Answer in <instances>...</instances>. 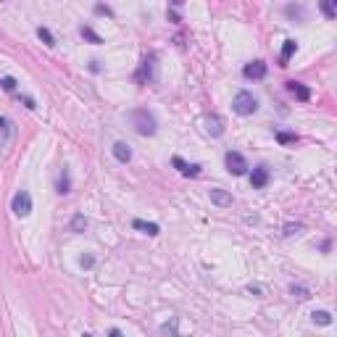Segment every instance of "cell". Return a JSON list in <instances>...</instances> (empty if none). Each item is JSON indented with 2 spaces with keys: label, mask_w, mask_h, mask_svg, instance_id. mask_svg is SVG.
<instances>
[{
  "label": "cell",
  "mask_w": 337,
  "mask_h": 337,
  "mask_svg": "<svg viewBox=\"0 0 337 337\" xmlns=\"http://www.w3.org/2000/svg\"><path fill=\"white\" fill-rule=\"evenodd\" d=\"M113 158H116V161H121V164H129V161H132V150H129V145H126V143H116V145H113Z\"/></svg>",
  "instance_id": "10"
},
{
  "label": "cell",
  "mask_w": 337,
  "mask_h": 337,
  "mask_svg": "<svg viewBox=\"0 0 337 337\" xmlns=\"http://www.w3.org/2000/svg\"><path fill=\"white\" fill-rule=\"evenodd\" d=\"M245 79H263L266 77V63L263 61H250L245 69H242Z\"/></svg>",
  "instance_id": "7"
},
{
  "label": "cell",
  "mask_w": 337,
  "mask_h": 337,
  "mask_svg": "<svg viewBox=\"0 0 337 337\" xmlns=\"http://www.w3.org/2000/svg\"><path fill=\"white\" fill-rule=\"evenodd\" d=\"M203 124H206V132L211 134V137H219V134H224V121L219 119L216 113L206 116V119H203Z\"/></svg>",
  "instance_id": "6"
},
{
  "label": "cell",
  "mask_w": 337,
  "mask_h": 337,
  "mask_svg": "<svg viewBox=\"0 0 337 337\" xmlns=\"http://www.w3.org/2000/svg\"><path fill=\"white\" fill-rule=\"evenodd\" d=\"M95 11H98V14H106V16H111V14H113V11H111L108 6H95Z\"/></svg>",
  "instance_id": "24"
},
{
  "label": "cell",
  "mask_w": 337,
  "mask_h": 337,
  "mask_svg": "<svg viewBox=\"0 0 337 337\" xmlns=\"http://www.w3.org/2000/svg\"><path fill=\"white\" fill-rule=\"evenodd\" d=\"M295 50H298V42L295 40H285V45H282V66H287L290 55H293Z\"/></svg>",
  "instance_id": "14"
},
{
  "label": "cell",
  "mask_w": 337,
  "mask_h": 337,
  "mask_svg": "<svg viewBox=\"0 0 337 337\" xmlns=\"http://www.w3.org/2000/svg\"><path fill=\"white\" fill-rule=\"evenodd\" d=\"M11 211L16 216H29L32 214V195L27 190H19L14 195V200H11Z\"/></svg>",
  "instance_id": "4"
},
{
  "label": "cell",
  "mask_w": 337,
  "mask_h": 337,
  "mask_svg": "<svg viewBox=\"0 0 337 337\" xmlns=\"http://www.w3.org/2000/svg\"><path fill=\"white\" fill-rule=\"evenodd\" d=\"M321 11H324V14H327L329 19H334V16H337V8H334L332 3H321Z\"/></svg>",
  "instance_id": "22"
},
{
  "label": "cell",
  "mask_w": 337,
  "mask_h": 337,
  "mask_svg": "<svg viewBox=\"0 0 337 337\" xmlns=\"http://www.w3.org/2000/svg\"><path fill=\"white\" fill-rule=\"evenodd\" d=\"M79 266H82V269H92V266H95V258H92V255H82V258H79Z\"/></svg>",
  "instance_id": "21"
},
{
  "label": "cell",
  "mask_w": 337,
  "mask_h": 337,
  "mask_svg": "<svg viewBox=\"0 0 337 337\" xmlns=\"http://www.w3.org/2000/svg\"><path fill=\"white\" fill-rule=\"evenodd\" d=\"M37 37H40L45 45H48V48H53V45H55V37L50 34V29H48V27H37Z\"/></svg>",
  "instance_id": "16"
},
{
  "label": "cell",
  "mask_w": 337,
  "mask_h": 337,
  "mask_svg": "<svg viewBox=\"0 0 337 337\" xmlns=\"http://www.w3.org/2000/svg\"><path fill=\"white\" fill-rule=\"evenodd\" d=\"M108 337H124V334H121L119 329H111V332H108Z\"/></svg>",
  "instance_id": "26"
},
{
  "label": "cell",
  "mask_w": 337,
  "mask_h": 337,
  "mask_svg": "<svg viewBox=\"0 0 337 337\" xmlns=\"http://www.w3.org/2000/svg\"><path fill=\"white\" fill-rule=\"evenodd\" d=\"M87 229V219H85V214H77L74 219H72V232H85Z\"/></svg>",
  "instance_id": "17"
},
{
  "label": "cell",
  "mask_w": 337,
  "mask_h": 337,
  "mask_svg": "<svg viewBox=\"0 0 337 337\" xmlns=\"http://www.w3.org/2000/svg\"><path fill=\"white\" fill-rule=\"evenodd\" d=\"M232 108H235V113H240V116H250V113L258 111V100H255L253 92L240 90L235 95V100H232Z\"/></svg>",
  "instance_id": "2"
},
{
  "label": "cell",
  "mask_w": 337,
  "mask_h": 337,
  "mask_svg": "<svg viewBox=\"0 0 337 337\" xmlns=\"http://www.w3.org/2000/svg\"><path fill=\"white\" fill-rule=\"evenodd\" d=\"M132 227H134V229H140V232H145V235H150V237H156L158 232H161L158 224H153V222H143V219H134Z\"/></svg>",
  "instance_id": "12"
},
{
  "label": "cell",
  "mask_w": 337,
  "mask_h": 337,
  "mask_svg": "<svg viewBox=\"0 0 337 337\" xmlns=\"http://www.w3.org/2000/svg\"><path fill=\"white\" fill-rule=\"evenodd\" d=\"M79 32H82V37H85V40H90L92 45H100V42H103V37H100V34H98L95 29H92V27H82Z\"/></svg>",
  "instance_id": "15"
},
{
  "label": "cell",
  "mask_w": 337,
  "mask_h": 337,
  "mask_svg": "<svg viewBox=\"0 0 337 337\" xmlns=\"http://www.w3.org/2000/svg\"><path fill=\"white\" fill-rule=\"evenodd\" d=\"M287 90L293 92V95H295L298 100H303V103L311 98V90H308L306 85H300V82H287Z\"/></svg>",
  "instance_id": "11"
},
{
  "label": "cell",
  "mask_w": 337,
  "mask_h": 337,
  "mask_svg": "<svg viewBox=\"0 0 337 337\" xmlns=\"http://www.w3.org/2000/svg\"><path fill=\"white\" fill-rule=\"evenodd\" d=\"M69 187H72V182H69V171H63V174H61V179H58V192L66 195Z\"/></svg>",
  "instance_id": "19"
},
{
  "label": "cell",
  "mask_w": 337,
  "mask_h": 337,
  "mask_svg": "<svg viewBox=\"0 0 337 337\" xmlns=\"http://www.w3.org/2000/svg\"><path fill=\"white\" fill-rule=\"evenodd\" d=\"M0 85H3L6 92H16V79L14 77H3V79H0Z\"/></svg>",
  "instance_id": "20"
},
{
  "label": "cell",
  "mask_w": 337,
  "mask_h": 337,
  "mask_svg": "<svg viewBox=\"0 0 337 337\" xmlns=\"http://www.w3.org/2000/svg\"><path fill=\"white\" fill-rule=\"evenodd\" d=\"M224 164H227V171L229 174H235V177H242L250 166H248V161L242 153H237V150H229V153L224 156Z\"/></svg>",
  "instance_id": "3"
},
{
  "label": "cell",
  "mask_w": 337,
  "mask_h": 337,
  "mask_svg": "<svg viewBox=\"0 0 337 337\" xmlns=\"http://www.w3.org/2000/svg\"><path fill=\"white\" fill-rule=\"evenodd\" d=\"M8 126H11V121H8V119H3V116H0V129H6V132H8Z\"/></svg>",
  "instance_id": "25"
},
{
  "label": "cell",
  "mask_w": 337,
  "mask_h": 337,
  "mask_svg": "<svg viewBox=\"0 0 337 337\" xmlns=\"http://www.w3.org/2000/svg\"><path fill=\"white\" fill-rule=\"evenodd\" d=\"M211 203L219 208H229L232 206V195L227 190H211Z\"/></svg>",
  "instance_id": "9"
},
{
  "label": "cell",
  "mask_w": 337,
  "mask_h": 337,
  "mask_svg": "<svg viewBox=\"0 0 337 337\" xmlns=\"http://www.w3.org/2000/svg\"><path fill=\"white\" fill-rule=\"evenodd\" d=\"M171 164L177 166L179 174H184V177H197V174H200V166H197V164H187V161H182L179 156H174Z\"/></svg>",
  "instance_id": "8"
},
{
  "label": "cell",
  "mask_w": 337,
  "mask_h": 337,
  "mask_svg": "<svg viewBox=\"0 0 337 337\" xmlns=\"http://www.w3.org/2000/svg\"><path fill=\"white\" fill-rule=\"evenodd\" d=\"M295 140H298V134H293V132H277V143H282V145H290Z\"/></svg>",
  "instance_id": "18"
},
{
  "label": "cell",
  "mask_w": 337,
  "mask_h": 337,
  "mask_svg": "<svg viewBox=\"0 0 337 337\" xmlns=\"http://www.w3.org/2000/svg\"><path fill=\"white\" fill-rule=\"evenodd\" d=\"M129 121H132V126H134V132H137V134H143V137H153L156 129H158L156 116L150 113V111H145V108L132 111V113H129Z\"/></svg>",
  "instance_id": "1"
},
{
  "label": "cell",
  "mask_w": 337,
  "mask_h": 337,
  "mask_svg": "<svg viewBox=\"0 0 337 337\" xmlns=\"http://www.w3.org/2000/svg\"><path fill=\"white\" fill-rule=\"evenodd\" d=\"M298 232H300V224H287L285 227V235L290 237V235H298Z\"/></svg>",
  "instance_id": "23"
},
{
  "label": "cell",
  "mask_w": 337,
  "mask_h": 337,
  "mask_svg": "<svg viewBox=\"0 0 337 337\" xmlns=\"http://www.w3.org/2000/svg\"><path fill=\"white\" fill-rule=\"evenodd\" d=\"M311 319H313V324L329 327V324H332V313H329V311H313V313H311Z\"/></svg>",
  "instance_id": "13"
},
{
  "label": "cell",
  "mask_w": 337,
  "mask_h": 337,
  "mask_svg": "<svg viewBox=\"0 0 337 337\" xmlns=\"http://www.w3.org/2000/svg\"><path fill=\"white\" fill-rule=\"evenodd\" d=\"M250 184H253V190H263L266 184H269V169H266V166H255L253 174H250Z\"/></svg>",
  "instance_id": "5"
}]
</instances>
